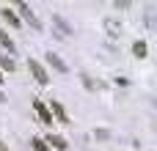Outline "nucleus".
Here are the masks:
<instances>
[{"label": "nucleus", "instance_id": "13", "mask_svg": "<svg viewBox=\"0 0 157 151\" xmlns=\"http://www.w3.org/2000/svg\"><path fill=\"white\" fill-rule=\"evenodd\" d=\"M0 151H8V149H6V146H3V140H0Z\"/></svg>", "mask_w": 157, "mask_h": 151}, {"label": "nucleus", "instance_id": "5", "mask_svg": "<svg viewBox=\"0 0 157 151\" xmlns=\"http://www.w3.org/2000/svg\"><path fill=\"white\" fill-rule=\"evenodd\" d=\"M47 61H50V63H52V66H55L58 72H66V63H63V61H61L58 55H52V52H50V55H47Z\"/></svg>", "mask_w": 157, "mask_h": 151}, {"label": "nucleus", "instance_id": "8", "mask_svg": "<svg viewBox=\"0 0 157 151\" xmlns=\"http://www.w3.org/2000/svg\"><path fill=\"white\" fill-rule=\"evenodd\" d=\"M52 113H55V116H58V121H63V124H66V121H69V118H66V113H63V107H61V105H58V102H52Z\"/></svg>", "mask_w": 157, "mask_h": 151}, {"label": "nucleus", "instance_id": "3", "mask_svg": "<svg viewBox=\"0 0 157 151\" xmlns=\"http://www.w3.org/2000/svg\"><path fill=\"white\" fill-rule=\"evenodd\" d=\"M102 25H105V30H108L110 36H121V25H119L116 19H105Z\"/></svg>", "mask_w": 157, "mask_h": 151}, {"label": "nucleus", "instance_id": "1", "mask_svg": "<svg viewBox=\"0 0 157 151\" xmlns=\"http://www.w3.org/2000/svg\"><path fill=\"white\" fill-rule=\"evenodd\" d=\"M28 66H30V72H33V77H36V80H39L41 85H47V80H50V77H47V72H44V66H41V63H36V61H28Z\"/></svg>", "mask_w": 157, "mask_h": 151}, {"label": "nucleus", "instance_id": "6", "mask_svg": "<svg viewBox=\"0 0 157 151\" xmlns=\"http://www.w3.org/2000/svg\"><path fill=\"white\" fill-rule=\"evenodd\" d=\"M0 14H3V19H6V22H11V25H14V28H17V25H19V19H17V14H14V11H8V8H3V11H0Z\"/></svg>", "mask_w": 157, "mask_h": 151}, {"label": "nucleus", "instance_id": "4", "mask_svg": "<svg viewBox=\"0 0 157 151\" xmlns=\"http://www.w3.org/2000/svg\"><path fill=\"white\" fill-rule=\"evenodd\" d=\"M33 107H36V113L41 116V121H44V124H52V116H50V110H47L41 102H33Z\"/></svg>", "mask_w": 157, "mask_h": 151}, {"label": "nucleus", "instance_id": "10", "mask_svg": "<svg viewBox=\"0 0 157 151\" xmlns=\"http://www.w3.org/2000/svg\"><path fill=\"white\" fill-rule=\"evenodd\" d=\"M50 143H52V146H55L58 151H63V149H66V140H63V138H58V135H50Z\"/></svg>", "mask_w": 157, "mask_h": 151}, {"label": "nucleus", "instance_id": "2", "mask_svg": "<svg viewBox=\"0 0 157 151\" xmlns=\"http://www.w3.org/2000/svg\"><path fill=\"white\" fill-rule=\"evenodd\" d=\"M19 11H22V17H25V22H28V25H33V28L39 30V19L33 17V11H30V8H28L25 3H19Z\"/></svg>", "mask_w": 157, "mask_h": 151}, {"label": "nucleus", "instance_id": "7", "mask_svg": "<svg viewBox=\"0 0 157 151\" xmlns=\"http://www.w3.org/2000/svg\"><path fill=\"white\" fill-rule=\"evenodd\" d=\"M132 52H135L138 58H146V44H144V41H135V44H132Z\"/></svg>", "mask_w": 157, "mask_h": 151}, {"label": "nucleus", "instance_id": "14", "mask_svg": "<svg viewBox=\"0 0 157 151\" xmlns=\"http://www.w3.org/2000/svg\"><path fill=\"white\" fill-rule=\"evenodd\" d=\"M0 80H3V77H0Z\"/></svg>", "mask_w": 157, "mask_h": 151}, {"label": "nucleus", "instance_id": "12", "mask_svg": "<svg viewBox=\"0 0 157 151\" xmlns=\"http://www.w3.org/2000/svg\"><path fill=\"white\" fill-rule=\"evenodd\" d=\"M0 63H3V69H8V72L14 69V61H11V58H0Z\"/></svg>", "mask_w": 157, "mask_h": 151}, {"label": "nucleus", "instance_id": "11", "mask_svg": "<svg viewBox=\"0 0 157 151\" xmlns=\"http://www.w3.org/2000/svg\"><path fill=\"white\" fill-rule=\"evenodd\" d=\"M33 151H50L44 146V140H33Z\"/></svg>", "mask_w": 157, "mask_h": 151}, {"label": "nucleus", "instance_id": "9", "mask_svg": "<svg viewBox=\"0 0 157 151\" xmlns=\"http://www.w3.org/2000/svg\"><path fill=\"white\" fill-rule=\"evenodd\" d=\"M0 44H3L6 50H11V52H14V41L8 39V33H6V30H0Z\"/></svg>", "mask_w": 157, "mask_h": 151}]
</instances>
